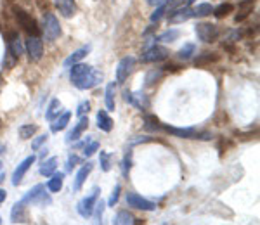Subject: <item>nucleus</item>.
Returning a JSON list of instances; mask_svg holds the SVG:
<instances>
[{
  "label": "nucleus",
  "mask_w": 260,
  "mask_h": 225,
  "mask_svg": "<svg viewBox=\"0 0 260 225\" xmlns=\"http://www.w3.org/2000/svg\"><path fill=\"white\" fill-rule=\"evenodd\" d=\"M144 128H146V130H149V132H156V130H161V123H160V120H158L156 116L148 115L144 118Z\"/></svg>",
  "instance_id": "31"
},
{
  "label": "nucleus",
  "mask_w": 260,
  "mask_h": 225,
  "mask_svg": "<svg viewBox=\"0 0 260 225\" xmlns=\"http://www.w3.org/2000/svg\"><path fill=\"white\" fill-rule=\"evenodd\" d=\"M26 52L31 61H40L42 56H44V42L39 36H30L26 40Z\"/></svg>",
  "instance_id": "9"
},
{
  "label": "nucleus",
  "mask_w": 260,
  "mask_h": 225,
  "mask_svg": "<svg viewBox=\"0 0 260 225\" xmlns=\"http://www.w3.org/2000/svg\"><path fill=\"white\" fill-rule=\"evenodd\" d=\"M253 6H255V0H241L240 6H238V14H236V18H234V21H236V23L245 21L251 12H253Z\"/></svg>",
  "instance_id": "17"
},
{
  "label": "nucleus",
  "mask_w": 260,
  "mask_h": 225,
  "mask_svg": "<svg viewBox=\"0 0 260 225\" xmlns=\"http://www.w3.org/2000/svg\"><path fill=\"white\" fill-rule=\"evenodd\" d=\"M98 128L103 132H111L113 130V120H111V116L108 115V111L101 109L98 113Z\"/></svg>",
  "instance_id": "22"
},
{
  "label": "nucleus",
  "mask_w": 260,
  "mask_h": 225,
  "mask_svg": "<svg viewBox=\"0 0 260 225\" xmlns=\"http://www.w3.org/2000/svg\"><path fill=\"white\" fill-rule=\"evenodd\" d=\"M62 111V104L59 99H52L47 107V111H45V118L49 120V122H52V120H56L57 116H59V113Z\"/></svg>",
  "instance_id": "25"
},
{
  "label": "nucleus",
  "mask_w": 260,
  "mask_h": 225,
  "mask_svg": "<svg viewBox=\"0 0 260 225\" xmlns=\"http://www.w3.org/2000/svg\"><path fill=\"white\" fill-rule=\"evenodd\" d=\"M132 223H137V218H134L132 213L128 211H118L113 220V225H132Z\"/></svg>",
  "instance_id": "26"
},
{
  "label": "nucleus",
  "mask_w": 260,
  "mask_h": 225,
  "mask_svg": "<svg viewBox=\"0 0 260 225\" xmlns=\"http://www.w3.org/2000/svg\"><path fill=\"white\" fill-rule=\"evenodd\" d=\"M186 6V0H169L167 2V6H165V11L169 12V16L170 14H174L175 11H179L180 7H184Z\"/></svg>",
  "instance_id": "36"
},
{
  "label": "nucleus",
  "mask_w": 260,
  "mask_h": 225,
  "mask_svg": "<svg viewBox=\"0 0 260 225\" xmlns=\"http://www.w3.org/2000/svg\"><path fill=\"white\" fill-rule=\"evenodd\" d=\"M56 7L59 9L62 18H73L75 12H77V2L75 0H54Z\"/></svg>",
  "instance_id": "14"
},
{
  "label": "nucleus",
  "mask_w": 260,
  "mask_h": 225,
  "mask_svg": "<svg viewBox=\"0 0 260 225\" xmlns=\"http://www.w3.org/2000/svg\"><path fill=\"white\" fill-rule=\"evenodd\" d=\"M99 149V144L98 142H94V140H90L89 142V145H83V156L85 158H90V156H94L95 154V151Z\"/></svg>",
  "instance_id": "39"
},
{
  "label": "nucleus",
  "mask_w": 260,
  "mask_h": 225,
  "mask_svg": "<svg viewBox=\"0 0 260 225\" xmlns=\"http://www.w3.org/2000/svg\"><path fill=\"white\" fill-rule=\"evenodd\" d=\"M99 193H101L99 187H94L89 196H85L82 201H78L77 210H78V213H80L82 218H89V216H92V213H94V206L99 199Z\"/></svg>",
  "instance_id": "4"
},
{
  "label": "nucleus",
  "mask_w": 260,
  "mask_h": 225,
  "mask_svg": "<svg viewBox=\"0 0 260 225\" xmlns=\"http://www.w3.org/2000/svg\"><path fill=\"white\" fill-rule=\"evenodd\" d=\"M89 52H90V45H85V47H82V49H78V51H75L73 54H70V56L64 59V68H71V66L77 64V62H82V59Z\"/></svg>",
  "instance_id": "20"
},
{
  "label": "nucleus",
  "mask_w": 260,
  "mask_h": 225,
  "mask_svg": "<svg viewBox=\"0 0 260 225\" xmlns=\"http://www.w3.org/2000/svg\"><path fill=\"white\" fill-rule=\"evenodd\" d=\"M115 92H116L115 82L108 83L106 92H104V102H106V109L108 111H115Z\"/></svg>",
  "instance_id": "24"
},
{
  "label": "nucleus",
  "mask_w": 260,
  "mask_h": 225,
  "mask_svg": "<svg viewBox=\"0 0 260 225\" xmlns=\"http://www.w3.org/2000/svg\"><path fill=\"white\" fill-rule=\"evenodd\" d=\"M163 14H165V6L156 7V9H154L153 14H151V23H153V24L160 23V19L163 18Z\"/></svg>",
  "instance_id": "42"
},
{
  "label": "nucleus",
  "mask_w": 260,
  "mask_h": 225,
  "mask_svg": "<svg viewBox=\"0 0 260 225\" xmlns=\"http://www.w3.org/2000/svg\"><path fill=\"white\" fill-rule=\"evenodd\" d=\"M70 120H71V113H70V111L62 113L61 116H57L56 120H52V125H50V132H52V133H57V132L64 130V128L68 127Z\"/></svg>",
  "instance_id": "21"
},
{
  "label": "nucleus",
  "mask_w": 260,
  "mask_h": 225,
  "mask_svg": "<svg viewBox=\"0 0 260 225\" xmlns=\"http://www.w3.org/2000/svg\"><path fill=\"white\" fill-rule=\"evenodd\" d=\"M14 16H16V19H18L19 26L23 28V30L26 31L30 36H39L40 35V28H39V24H37L35 18H31V14H28V12L23 11L21 7H16Z\"/></svg>",
  "instance_id": "2"
},
{
  "label": "nucleus",
  "mask_w": 260,
  "mask_h": 225,
  "mask_svg": "<svg viewBox=\"0 0 260 225\" xmlns=\"http://www.w3.org/2000/svg\"><path fill=\"white\" fill-rule=\"evenodd\" d=\"M37 156L35 154H31V156H28L26 160H23L21 163L18 165V168L14 170V173H12V185H19L21 182H23V177L26 175L28 170L31 168V165L35 163Z\"/></svg>",
  "instance_id": "10"
},
{
  "label": "nucleus",
  "mask_w": 260,
  "mask_h": 225,
  "mask_svg": "<svg viewBox=\"0 0 260 225\" xmlns=\"http://www.w3.org/2000/svg\"><path fill=\"white\" fill-rule=\"evenodd\" d=\"M234 11V6H233V4H220V6L219 7H215V9H213L212 11V14L213 16H215V18L217 19H222V18H228V16L231 14V12H233Z\"/></svg>",
  "instance_id": "30"
},
{
  "label": "nucleus",
  "mask_w": 260,
  "mask_h": 225,
  "mask_svg": "<svg viewBox=\"0 0 260 225\" xmlns=\"http://www.w3.org/2000/svg\"><path fill=\"white\" fill-rule=\"evenodd\" d=\"M163 74V69H153V71L148 73V77H146V85H153L156 80H160Z\"/></svg>",
  "instance_id": "40"
},
{
  "label": "nucleus",
  "mask_w": 260,
  "mask_h": 225,
  "mask_svg": "<svg viewBox=\"0 0 260 225\" xmlns=\"http://www.w3.org/2000/svg\"><path fill=\"white\" fill-rule=\"evenodd\" d=\"M90 111V102L89 101H83L82 104H78V107H77V115L78 116H83L85 113H89Z\"/></svg>",
  "instance_id": "45"
},
{
  "label": "nucleus",
  "mask_w": 260,
  "mask_h": 225,
  "mask_svg": "<svg viewBox=\"0 0 260 225\" xmlns=\"http://www.w3.org/2000/svg\"><path fill=\"white\" fill-rule=\"evenodd\" d=\"M169 57V49L161 47V45H153V47L146 49L141 56L142 62H160Z\"/></svg>",
  "instance_id": "7"
},
{
  "label": "nucleus",
  "mask_w": 260,
  "mask_h": 225,
  "mask_svg": "<svg viewBox=\"0 0 260 225\" xmlns=\"http://www.w3.org/2000/svg\"><path fill=\"white\" fill-rule=\"evenodd\" d=\"M130 168H132V151H128L127 154H125L123 161H121V172H123L125 177H128Z\"/></svg>",
  "instance_id": "38"
},
{
  "label": "nucleus",
  "mask_w": 260,
  "mask_h": 225,
  "mask_svg": "<svg viewBox=\"0 0 260 225\" xmlns=\"http://www.w3.org/2000/svg\"><path fill=\"white\" fill-rule=\"evenodd\" d=\"M23 201L26 203V205L45 206V205H50V203H52V199H50V196L45 193V185L44 184H37L31 191H28L26 196L23 198Z\"/></svg>",
  "instance_id": "3"
},
{
  "label": "nucleus",
  "mask_w": 260,
  "mask_h": 225,
  "mask_svg": "<svg viewBox=\"0 0 260 225\" xmlns=\"http://www.w3.org/2000/svg\"><path fill=\"white\" fill-rule=\"evenodd\" d=\"M213 11L212 4L208 2H201L198 6L192 9V18H207V16H210Z\"/></svg>",
  "instance_id": "27"
},
{
  "label": "nucleus",
  "mask_w": 260,
  "mask_h": 225,
  "mask_svg": "<svg viewBox=\"0 0 260 225\" xmlns=\"http://www.w3.org/2000/svg\"><path fill=\"white\" fill-rule=\"evenodd\" d=\"M87 127H89V118H87L85 115L80 116V120H78V123L75 125V128L68 133V137H66V142H73V140H78L80 139V135L83 132L87 130Z\"/></svg>",
  "instance_id": "15"
},
{
  "label": "nucleus",
  "mask_w": 260,
  "mask_h": 225,
  "mask_svg": "<svg viewBox=\"0 0 260 225\" xmlns=\"http://www.w3.org/2000/svg\"><path fill=\"white\" fill-rule=\"evenodd\" d=\"M24 205L26 203L21 199V201L16 203L14 206H12V211H11V220L14 223H18V222H23V216H24Z\"/></svg>",
  "instance_id": "29"
},
{
  "label": "nucleus",
  "mask_w": 260,
  "mask_h": 225,
  "mask_svg": "<svg viewBox=\"0 0 260 225\" xmlns=\"http://www.w3.org/2000/svg\"><path fill=\"white\" fill-rule=\"evenodd\" d=\"M194 52H196V45L194 44H184V47L177 52V56H179V59L187 61V59H191Z\"/></svg>",
  "instance_id": "33"
},
{
  "label": "nucleus",
  "mask_w": 260,
  "mask_h": 225,
  "mask_svg": "<svg viewBox=\"0 0 260 225\" xmlns=\"http://www.w3.org/2000/svg\"><path fill=\"white\" fill-rule=\"evenodd\" d=\"M120 191H121V185H120V184H116V185H115V189H113V193H111L110 201H108V206H115L116 203H118V199H120Z\"/></svg>",
  "instance_id": "43"
},
{
  "label": "nucleus",
  "mask_w": 260,
  "mask_h": 225,
  "mask_svg": "<svg viewBox=\"0 0 260 225\" xmlns=\"http://www.w3.org/2000/svg\"><path fill=\"white\" fill-rule=\"evenodd\" d=\"M47 133H45V135H40V137H37V139L35 140H33V142H31V149H33V151H37V149H40V145L42 144H44L45 142V140H47Z\"/></svg>",
  "instance_id": "46"
},
{
  "label": "nucleus",
  "mask_w": 260,
  "mask_h": 225,
  "mask_svg": "<svg viewBox=\"0 0 260 225\" xmlns=\"http://www.w3.org/2000/svg\"><path fill=\"white\" fill-rule=\"evenodd\" d=\"M92 170H94V163H90V161H87V163L83 165L80 170H78L77 177H75V184H73V189L75 191H80L82 189V185L85 184L87 177L90 175Z\"/></svg>",
  "instance_id": "16"
},
{
  "label": "nucleus",
  "mask_w": 260,
  "mask_h": 225,
  "mask_svg": "<svg viewBox=\"0 0 260 225\" xmlns=\"http://www.w3.org/2000/svg\"><path fill=\"white\" fill-rule=\"evenodd\" d=\"M154 140V137H139V139H134L132 144H144V142H151Z\"/></svg>",
  "instance_id": "47"
},
{
  "label": "nucleus",
  "mask_w": 260,
  "mask_h": 225,
  "mask_svg": "<svg viewBox=\"0 0 260 225\" xmlns=\"http://www.w3.org/2000/svg\"><path fill=\"white\" fill-rule=\"evenodd\" d=\"M104 208H106V203L103 201V199H98V203H95V206H94V210H95V213H92L95 216V222L101 223L103 222V213H104Z\"/></svg>",
  "instance_id": "37"
},
{
  "label": "nucleus",
  "mask_w": 260,
  "mask_h": 225,
  "mask_svg": "<svg viewBox=\"0 0 260 225\" xmlns=\"http://www.w3.org/2000/svg\"><path fill=\"white\" fill-rule=\"evenodd\" d=\"M44 33H45V39L50 42L57 40L62 33L59 21H57V18L52 12H45V16H44Z\"/></svg>",
  "instance_id": "6"
},
{
  "label": "nucleus",
  "mask_w": 260,
  "mask_h": 225,
  "mask_svg": "<svg viewBox=\"0 0 260 225\" xmlns=\"http://www.w3.org/2000/svg\"><path fill=\"white\" fill-rule=\"evenodd\" d=\"M70 80L78 90H90L103 82V73L98 71L94 66L77 62L70 68Z\"/></svg>",
  "instance_id": "1"
},
{
  "label": "nucleus",
  "mask_w": 260,
  "mask_h": 225,
  "mask_svg": "<svg viewBox=\"0 0 260 225\" xmlns=\"http://www.w3.org/2000/svg\"><path fill=\"white\" fill-rule=\"evenodd\" d=\"M57 168V158H49V160H45L44 163L40 166V173L44 175V177H50L54 172H56Z\"/></svg>",
  "instance_id": "28"
},
{
  "label": "nucleus",
  "mask_w": 260,
  "mask_h": 225,
  "mask_svg": "<svg viewBox=\"0 0 260 225\" xmlns=\"http://www.w3.org/2000/svg\"><path fill=\"white\" fill-rule=\"evenodd\" d=\"M7 49L16 59H19V56L23 54V44H21V39L18 33H11L9 35V40H7Z\"/></svg>",
  "instance_id": "19"
},
{
  "label": "nucleus",
  "mask_w": 260,
  "mask_h": 225,
  "mask_svg": "<svg viewBox=\"0 0 260 225\" xmlns=\"http://www.w3.org/2000/svg\"><path fill=\"white\" fill-rule=\"evenodd\" d=\"M123 99H125V102H128L130 106H134V107H137V109H146L148 107V99H146V95L142 94V92H128V90H125L123 92Z\"/></svg>",
  "instance_id": "13"
},
{
  "label": "nucleus",
  "mask_w": 260,
  "mask_h": 225,
  "mask_svg": "<svg viewBox=\"0 0 260 225\" xmlns=\"http://www.w3.org/2000/svg\"><path fill=\"white\" fill-rule=\"evenodd\" d=\"M6 178V173H4V170H2V163H0V182Z\"/></svg>",
  "instance_id": "49"
},
{
  "label": "nucleus",
  "mask_w": 260,
  "mask_h": 225,
  "mask_svg": "<svg viewBox=\"0 0 260 225\" xmlns=\"http://www.w3.org/2000/svg\"><path fill=\"white\" fill-rule=\"evenodd\" d=\"M50 180L47 182V189L50 191V193H59V191L62 189V182H64V173L59 172V173H56L54 172L52 175H50Z\"/></svg>",
  "instance_id": "23"
},
{
  "label": "nucleus",
  "mask_w": 260,
  "mask_h": 225,
  "mask_svg": "<svg viewBox=\"0 0 260 225\" xmlns=\"http://www.w3.org/2000/svg\"><path fill=\"white\" fill-rule=\"evenodd\" d=\"M191 18H192V9L189 6H184V7H180L179 11H175L174 14H170L169 21L172 24H179V23H184V21H187Z\"/></svg>",
  "instance_id": "18"
},
{
  "label": "nucleus",
  "mask_w": 260,
  "mask_h": 225,
  "mask_svg": "<svg viewBox=\"0 0 260 225\" xmlns=\"http://www.w3.org/2000/svg\"><path fill=\"white\" fill-rule=\"evenodd\" d=\"M6 198H7V193H6V189H0V205H2V203L6 201Z\"/></svg>",
  "instance_id": "48"
},
{
  "label": "nucleus",
  "mask_w": 260,
  "mask_h": 225,
  "mask_svg": "<svg viewBox=\"0 0 260 225\" xmlns=\"http://www.w3.org/2000/svg\"><path fill=\"white\" fill-rule=\"evenodd\" d=\"M180 36V31L175 30V28H172V30H167L165 33H161L160 36H158V42H163V44H172V42H175Z\"/></svg>",
  "instance_id": "32"
},
{
  "label": "nucleus",
  "mask_w": 260,
  "mask_h": 225,
  "mask_svg": "<svg viewBox=\"0 0 260 225\" xmlns=\"http://www.w3.org/2000/svg\"><path fill=\"white\" fill-rule=\"evenodd\" d=\"M127 205L136 208V210H142V211H154L156 210V205L149 199L142 198L141 194L137 193H128L127 194Z\"/></svg>",
  "instance_id": "8"
},
{
  "label": "nucleus",
  "mask_w": 260,
  "mask_h": 225,
  "mask_svg": "<svg viewBox=\"0 0 260 225\" xmlns=\"http://www.w3.org/2000/svg\"><path fill=\"white\" fill-rule=\"evenodd\" d=\"M134 64H136V59H134L132 56H125L123 59L118 62V68H116V82L125 83V80L128 78L130 71H132Z\"/></svg>",
  "instance_id": "11"
},
{
  "label": "nucleus",
  "mask_w": 260,
  "mask_h": 225,
  "mask_svg": "<svg viewBox=\"0 0 260 225\" xmlns=\"http://www.w3.org/2000/svg\"><path fill=\"white\" fill-rule=\"evenodd\" d=\"M99 161H101V170H103V172H110L111 170V154H108L106 151H101Z\"/></svg>",
  "instance_id": "35"
},
{
  "label": "nucleus",
  "mask_w": 260,
  "mask_h": 225,
  "mask_svg": "<svg viewBox=\"0 0 260 225\" xmlns=\"http://www.w3.org/2000/svg\"><path fill=\"white\" fill-rule=\"evenodd\" d=\"M194 31H196V36L205 42V44H212L219 39V26L217 24H212V23H198L194 26Z\"/></svg>",
  "instance_id": "5"
},
{
  "label": "nucleus",
  "mask_w": 260,
  "mask_h": 225,
  "mask_svg": "<svg viewBox=\"0 0 260 225\" xmlns=\"http://www.w3.org/2000/svg\"><path fill=\"white\" fill-rule=\"evenodd\" d=\"M212 61H217V56H212V52H205L200 59H196V66H203L205 62H212Z\"/></svg>",
  "instance_id": "44"
},
{
  "label": "nucleus",
  "mask_w": 260,
  "mask_h": 225,
  "mask_svg": "<svg viewBox=\"0 0 260 225\" xmlns=\"http://www.w3.org/2000/svg\"><path fill=\"white\" fill-rule=\"evenodd\" d=\"M35 132H37V125H21L19 127V137L24 140L31 139Z\"/></svg>",
  "instance_id": "34"
},
{
  "label": "nucleus",
  "mask_w": 260,
  "mask_h": 225,
  "mask_svg": "<svg viewBox=\"0 0 260 225\" xmlns=\"http://www.w3.org/2000/svg\"><path fill=\"white\" fill-rule=\"evenodd\" d=\"M0 223H2V218H0Z\"/></svg>",
  "instance_id": "51"
},
{
  "label": "nucleus",
  "mask_w": 260,
  "mask_h": 225,
  "mask_svg": "<svg viewBox=\"0 0 260 225\" xmlns=\"http://www.w3.org/2000/svg\"><path fill=\"white\" fill-rule=\"evenodd\" d=\"M196 0H186V6H191V4H194Z\"/></svg>",
  "instance_id": "50"
},
{
  "label": "nucleus",
  "mask_w": 260,
  "mask_h": 225,
  "mask_svg": "<svg viewBox=\"0 0 260 225\" xmlns=\"http://www.w3.org/2000/svg\"><path fill=\"white\" fill-rule=\"evenodd\" d=\"M161 130L174 137H179V139H194L196 132H198L194 127H169V125H161Z\"/></svg>",
  "instance_id": "12"
},
{
  "label": "nucleus",
  "mask_w": 260,
  "mask_h": 225,
  "mask_svg": "<svg viewBox=\"0 0 260 225\" xmlns=\"http://www.w3.org/2000/svg\"><path fill=\"white\" fill-rule=\"evenodd\" d=\"M80 161H82L80 156H77L75 153H71L70 156H68V161H66V170H68V172H71V170H73L75 166L80 163Z\"/></svg>",
  "instance_id": "41"
}]
</instances>
